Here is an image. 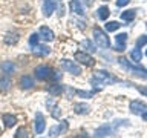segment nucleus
<instances>
[{"label": "nucleus", "instance_id": "nucleus-31", "mask_svg": "<svg viewBox=\"0 0 147 138\" xmlns=\"http://www.w3.org/2000/svg\"><path fill=\"white\" fill-rule=\"evenodd\" d=\"M147 45V35H140V39L136 40V48H142Z\"/></svg>", "mask_w": 147, "mask_h": 138}, {"label": "nucleus", "instance_id": "nucleus-20", "mask_svg": "<svg viewBox=\"0 0 147 138\" xmlns=\"http://www.w3.org/2000/svg\"><path fill=\"white\" fill-rule=\"evenodd\" d=\"M11 86H12V83L8 77L0 78V92H8L9 89H11Z\"/></svg>", "mask_w": 147, "mask_h": 138}, {"label": "nucleus", "instance_id": "nucleus-37", "mask_svg": "<svg viewBox=\"0 0 147 138\" xmlns=\"http://www.w3.org/2000/svg\"><path fill=\"white\" fill-rule=\"evenodd\" d=\"M0 135H2V129H0Z\"/></svg>", "mask_w": 147, "mask_h": 138}, {"label": "nucleus", "instance_id": "nucleus-2", "mask_svg": "<svg viewBox=\"0 0 147 138\" xmlns=\"http://www.w3.org/2000/svg\"><path fill=\"white\" fill-rule=\"evenodd\" d=\"M118 78H115L113 75H110L106 71H96L94 78L90 80L92 85H110V83H117Z\"/></svg>", "mask_w": 147, "mask_h": 138}, {"label": "nucleus", "instance_id": "nucleus-17", "mask_svg": "<svg viewBox=\"0 0 147 138\" xmlns=\"http://www.w3.org/2000/svg\"><path fill=\"white\" fill-rule=\"evenodd\" d=\"M2 120H3V123L6 127H12V126H16V123H17V118L14 117L12 114H3Z\"/></svg>", "mask_w": 147, "mask_h": 138}, {"label": "nucleus", "instance_id": "nucleus-29", "mask_svg": "<svg viewBox=\"0 0 147 138\" xmlns=\"http://www.w3.org/2000/svg\"><path fill=\"white\" fill-rule=\"evenodd\" d=\"M16 138H28V132L25 127H18L16 132Z\"/></svg>", "mask_w": 147, "mask_h": 138}, {"label": "nucleus", "instance_id": "nucleus-33", "mask_svg": "<svg viewBox=\"0 0 147 138\" xmlns=\"http://www.w3.org/2000/svg\"><path fill=\"white\" fill-rule=\"evenodd\" d=\"M136 89L140 91V94H142V95L147 97V87H146V86H136Z\"/></svg>", "mask_w": 147, "mask_h": 138}, {"label": "nucleus", "instance_id": "nucleus-9", "mask_svg": "<svg viewBox=\"0 0 147 138\" xmlns=\"http://www.w3.org/2000/svg\"><path fill=\"white\" fill-rule=\"evenodd\" d=\"M45 129H46V121H45L43 114H41V112H37V114H35V132L40 135V133L45 132Z\"/></svg>", "mask_w": 147, "mask_h": 138}, {"label": "nucleus", "instance_id": "nucleus-18", "mask_svg": "<svg viewBox=\"0 0 147 138\" xmlns=\"http://www.w3.org/2000/svg\"><path fill=\"white\" fill-rule=\"evenodd\" d=\"M20 86L23 89H31L32 86H34V80H32V77L29 75H23L20 78Z\"/></svg>", "mask_w": 147, "mask_h": 138}, {"label": "nucleus", "instance_id": "nucleus-27", "mask_svg": "<svg viewBox=\"0 0 147 138\" xmlns=\"http://www.w3.org/2000/svg\"><path fill=\"white\" fill-rule=\"evenodd\" d=\"M130 57H132V60H135V62H140V60H141V57H142V54H141L140 48H135V49H132V52H130Z\"/></svg>", "mask_w": 147, "mask_h": 138}, {"label": "nucleus", "instance_id": "nucleus-35", "mask_svg": "<svg viewBox=\"0 0 147 138\" xmlns=\"http://www.w3.org/2000/svg\"><path fill=\"white\" fill-rule=\"evenodd\" d=\"M141 117H142V120H144V121H147V110H146V112H142V114H141Z\"/></svg>", "mask_w": 147, "mask_h": 138}, {"label": "nucleus", "instance_id": "nucleus-21", "mask_svg": "<svg viewBox=\"0 0 147 138\" xmlns=\"http://www.w3.org/2000/svg\"><path fill=\"white\" fill-rule=\"evenodd\" d=\"M0 69L3 71V74H12L14 69H16V64H14L12 62H3L2 64H0Z\"/></svg>", "mask_w": 147, "mask_h": 138}, {"label": "nucleus", "instance_id": "nucleus-15", "mask_svg": "<svg viewBox=\"0 0 147 138\" xmlns=\"http://www.w3.org/2000/svg\"><path fill=\"white\" fill-rule=\"evenodd\" d=\"M112 132H113V127L110 126V124H104V126H101L95 131V137L96 138H103L106 135H110Z\"/></svg>", "mask_w": 147, "mask_h": 138}, {"label": "nucleus", "instance_id": "nucleus-24", "mask_svg": "<svg viewBox=\"0 0 147 138\" xmlns=\"http://www.w3.org/2000/svg\"><path fill=\"white\" fill-rule=\"evenodd\" d=\"M74 110H75L77 114L83 115V114H87V112H89V106H87L86 103H77L75 106H74Z\"/></svg>", "mask_w": 147, "mask_h": 138}, {"label": "nucleus", "instance_id": "nucleus-14", "mask_svg": "<svg viewBox=\"0 0 147 138\" xmlns=\"http://www.w3.org/2000/svg\"><path fill=\"white\" fill-rule=\"evenodd\" d=\"M49 52H51V49L46 45H35L34 48H32V54L37 55V57H45V55H48Z\"/></svg>", "mask_w": 147, "mask_h": 138}, {"label": "nucleus", "instance_id": "nucleus-38", "mask_svg": "<svg viewBox=\"0 0 147 138\" xmlns=\"http://www.w3.org/2000/svg\"><path fill=\"white\" fill-rule=\"evenodd\" d=\"M146 55H147V49H146Z\"/></svg>", "mask_w": 147, "mask_h": 138}, {"label": "nucleus", "instance_id": "nucleus-6", "mask_svg": "<svg viewBox=\"0 0 147 138\" xmlns=\"http://www.w3.org/2000/svg\"><path fill=\"white\" fill-rule=\"evenodd\" d=\"M35 77L38 78V80H46V78H49V77H52V69H51L49 66H45V64H41V66H37L35 68Z\"/></svg>", "mask_w": 147, "mask_h": 138}, {"label": "nucleus", "instance_id": "nucleus-30", "mask_svg": "<svg viewBox=\"0 0 147 138\" xmlns=\"http://www.w3.org/2000/svg\"><path fill=\"white\" fill-rule=\"evenodd\" d=\"M81 45L84 46V48H87V49H89V51H92V52H94V51H96V48H95V45L92 43L90 40H83V41H81Z\"/></svg>", "mask_w": 147, "mask_h": 138}, {"label": "nucleus", "instance_id": "nucleus-12", "mask_svg": "<svg viewBox=\"0 0 147 138\" xmlns=\"http://www.w3.org/2000/svg\"><path fill=\"white\" fill-rule=\"evenodd\" d=\"M115 51H124L126 48V41H127V34L126 32H123V34H118L115 37Z\"/></svg>", "mask_w": 147, "mask_h": 138}, {"label": "nucleus", "instance_id": "nucleus-8", "mask_svg": "<svg viewBox=\"0 0 147 138\" xmlns=\"http://www.w3.org/2000/svg\"><path fill=\"white\" fill-rule=\"evenodd\" d=\"M129 108H130V112L132 114L141 115L142 112H146V110H147V104L142 103V101H140V100H133V101H130Z\"/></svg>", "mask_w": 147, "mask_h": 138}, {"label": "nucleus", "instance_id": "nucleus-36", "mask_svg": "<svg viewBox=\"0 0 147 138\" xmlns=\"http://www.w3.org/2000/svg\"><path fill=\"white\" fill-rule=\"evenodd\" d=\"M92 3H94V0H86V5H87V6H90Z\"/></svg>", "mask_w": 147, "mask_h": 138}, {"label": "nucleus", "instance_id": "nucleus-10", "mask_svg": "<svg viewBox=\"0 0 147 138\" xmlns=\"http://www.w3.org/2000/svg\"><path fill=\"white\" fill-rule=\"evenodd\" d=\"M55 8H57V0H45V3H43V14L46 17H51V16H52V12L55 11Z\"/></svg>", "mask_w": 147, "mask_h": 138}, {"label": "nucleus", "instance_id": "nucleus-28", "mask_svg": "<svg viewBox=\"0 0 147 138\" xmlns=\"http://www.w3.org/2000/svg\"><path fill=\"white\" fill-rule=\"evenodd\" d=\"M38 40H40V35L37 34V32H34V34L29 37V45L32 46V48H34L35 45H38Z\"/></svg>", "mask_w": 147, "mask_h": 138}, {"label": "nucleus", "instance_id": "nucleus-13", "mask_svg": "<svg viewBox=\"0 0 147 138\" xmlns=\"http://www.w3.org/2000/svg\"><path fill=\"white\" fill-rule=\"evenodd\" d=\"M69 8H71V11L75 12L77 16H83V14H84V8H83L80 0H71V2H69Z\"/></svg>", "mask_w": 147, "mask_h": 138}, {"label": "nucleus", "instance_id": "nucleus-7", "mask_svg": "<svg viewBox=\"0 0 147 138\" xmlns=\"http://www.w3.org/2000/svg\"><path fill=\"white\" fill-rule=\"evenodd\" d=\"M69 129V123L66 121V120H63L60 124H57V126H52L49 129V135L51 137H58V135H61V133H64Z\"/></svg>", "mask_w": 147, "mask_h": 138}, {"label": "nucleus", "instance_id": "nucleus-1", "mask_svg": "<svg viewBox=\"0 0 147 138\" xmlns=\"http://www.w3.org/2000/svg\"><path fill=\"white\" fill-rule=\"evenodd\" d=\"M118 62H119V64H121L124 69H127L129 72L133 74V75H136V77H140V78H146V80H147V71H146V69L138 68V66H135V64H132L127 58H124V57H119Z\"/></svg>", "mask_w": 147, "mask_h": 138}, {"label": "nucleus", "instance_id": "nucleus-25", "mask_svg": "<svg viewBox=\"0 0 147 138\" xmlns=\"http://www.w3.org/2000/svg\"><path fill=\"white\" fill-rule=\"evenodd\" d=\"M48 91H49V94H52V95H60L63 92V86L61 85H52V86L48 87Z\"/></svg>", "mask_w": 147, "mask_h": 138}, {"label": "nucleus", "instance_id": "nucleus-22", "mask_svg": "<svg viewBox=\"0 0 147 138\" xmlns=\"http://www.w3.org/2000/svg\"><path fill=\"white\" fill-rule=\"evenodd\" d=\"M135 16H136V11H135V9H127V11L121 12V20H124V22H132L133 18H135Z\"/></svg>", "mask_w": 147, "mask_h": 138}, {"label": "nucleus", "instance_id": "nucleus-26", "mask_svg": "<svg viewBox=\"0 0 147 138\" xmlns=\"http://www.w3.org/2000/svg\"><path fill=\"white\" fill-rule=\"evenodd\" d=\"M119 26H121V25H119L118 22H107V23H106V31H107V32H113V31H117Z\"/></svg>", "mask_w": 147, "mask_h": 138}, {"label": "nucleus", "instance_id": "nucleus-5", "mask_svg": "<svg viewBox=\"0 0 147 138\" xmlns=\"http://www.w3.org/2000/svg\"><path fill=\"white\" fill-rule=\"evenodd\" d=\"M60 64H61V68L64 69V71L71 72V74H74V75H80L81 74V68L78 66L75 62H71V60H67V58H63L61 62H60Z\"/></svg>", "mask_w": 147, "mask_h": 138}, {"label": "nucleus", "instance_id": "nucleus-16", "mask_svg": "<svg viewBox=\"0 0 147 138\" xmlns=\"http://www.w3.org/2000/svg\"><path fill=\"white\" fill-rule=\"evenodd\" d=\"M46 106H48V108H49V110H51V115H52V117L54 118H60V108H58V106L57 104H55L54 103V101L52 100H48V101H46Z\"/></svg>", "mask_w": 147, "mask_h": 138}, {"label": "nucleus", "instance_id": "nucleus-3", "mask_svg": "<svg viewBox=\"0 0 147 138\" xmlns=\"http://www.w3.org/2000/svg\"><path fill=\"white\" fill-rule=\"evenodd\" d=\"M94 39L98 48H110V40L101 28H94Z\"/></svg>", "mask_w": 147, "mask_h": 138}, {"label": "nucleus", "instance_id": "nucleus-32", "mask_svg": "<svg viewBox=\"0 0 147 138\" xmlns=\"http://www.w3.org/2000/svg\"><path fill=\"white\" fill-rule=\"evenodd\" d=\"M130 3V0H117V6H127V5Z\"/></svg>", "mask_w": 147, "mask_h": 138}, {"label": "nucleus", "instance_id": "nucleus-4", "mask_svg": "<svg viewBox=\"0 0 147 138\" xmlns=\"http://www.w3.org/2000/svg\"><path fill=\"white\" fill-rule=\"evenodd\" d=\"M74 58H75V62L84 64V66H94L95 64L94 57L89 55V54H86V52H83V51H78V52L74 54Z\"/></svg>", "mask_w": 147, "mask_h": 138}, {"label": "nucleus", "instance_id": "nucleus-34", "mask_svg": "<svg viewBox=\"0 0 147 138\" xmlns=\"http://www.w3.org/2000/svg\"><path fill=\"white\" fill-rule=\"evenodd\" d=\"M75 138H87V133H78Z\"/></svg>", "mask_w": 147, "mask_h": 138}, {"label": "nucleus", "instance_id": "nucleus-23", "mask_svg": "<svg viewBox=\"0 0 147 138\" xmlns=\"http://www.w3.org/2000/svg\"><path fill=\"white\" fill-rule=\"evenodd\" d=\"M109 14H110V11H109L107 6H100L98 11H96V17H98L100 20H107Z\"/></svg>", "mask_w": 147, "mask_h": 138}, {"label": "nucleus", "instance_id": "nucleus-11", "mask_svg": "<svg viewBox=\"0 0 147 138\" xmlns=\"http://www.w3.org/2000/svg\"><path fill=\"white\" fill-rule=\"evenodd\" d=\"M38 35H40V39H43L45 41H52L54 40V31L52 29H49L48 26H41L40 28V31H38Z\"/></svg>", "mask_w": 147, "mask_h": 138}, {"label": "nucleus", "instance_id": "nucleus-19", "mask_svg": "<svg viewBox=\"0 0 147 138\" xmlns=\"http://www.w3.org/2000/svg\"><path fill=\"white\" fill-rule=\"evenodd\" d=\"M3 41L6 45H16L18 41V34H17V32H8V34L5 35Z\"/></svg>", "mask_w": 147, "mask_h": 138}]
</instances>
